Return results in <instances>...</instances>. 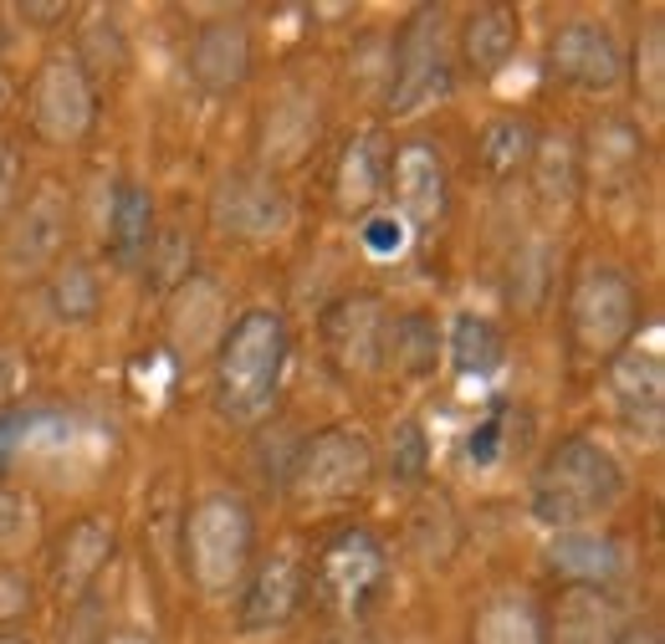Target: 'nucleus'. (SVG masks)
<instances>
[{
    "label": "nucleus",
    "instance_id": "nucleus-8",
    "mask_svg": "<svg viewBox=\"0 0 665 644\" xmlns=\"http://www.w3.org/2000/svg\"><path fill=\"white\" fill-rule=\"evenodd\" d=\"M389 302L379 292H348L339 302H328L323 312V353L343 379H369L385 368L389 348Z\"/></svg>",
    "mask_w": 665,
    "mask_h": 644
},
{
    "label": "nucleus",
    "instance_id": "nucleus-9",
    "mask_svg": "<svg viewBox=\"0 0 665 644\" xmlns=\"http://www.w3.org/2000/svg\"><path fill=\"white\" fill-rule=\"evenodd\" d=\"M609 414L630 440L655 445L665 430V358L655 343H624L605 374Z\"/></svg>",
    "mask_w": 665,
    "mask_h": 644
},
{
    "label": "nucleus",
    "instance_id": "nucleus-7",
    "mask_svg": "<svg viewBox=\"0 0 665 644\" xmlns=\"http://www.w3.org/2000/svg\"><path fill=\"white\" fill-rule=\"evenodd\" d=\"M456 82L451 67V36H445V11H420L399 31L395 67H389V113L414 118L425 108L445 103Z\"/></svg>",
    "mask_w": 665,
    "mask_h": 644
},
{
    "label": "nucleus",
    "instance_id": "nucleus-27",
    "mask_svg": "<svg viewBox=\"0 0 665 644\" xmlns=\"http://www.w3.org/2000/svg\"><path fill=\"white\" fill-rule=\"evenodd\" d=\"M532 190L543 200L547 210H568L578 195V144L568 133H543L537 144H532Z\"/></svg>",
    "mask_w": 665,
    "mask_h": 644
},
{
    "label": "nucleus",
    "instance_id": "nucleus-11",
    "mask_svg": "<svg viewBox=\"0 0 665 644\" xmlns=\"http://www.w3.org/2000/svg\"><path fill=\"white\" fill-rule=\"evenodd\" d=\"M547 73L578 92H614L624 82V42L594 15L558 21L547 36Z\"/></svg>",
    "mask_w": 665,
    "mask_h": 644
},
{
    "label": "nucleus",
    "instance_id": "nucleus-40",
    "mask_svg": "<svg viewBox=\"0 0 665 644\" xmlns=\"http://www.w3.org/2000/svg\"><path fill=\"white\" fill-rule=\"evenodd\" d=\"M98 644H154V634H144V630H123V634H108V640H98Z\"/></svg>",
    "mask_w": 665,
    "mask_h": 644
},
{
    "label": "nucleus",
    "instance_id": "nucleus-1",
    "mask_svg": "<svg viewBox=\"0 0 665 644\" xmlns=\"http://www.w3.org/2000/svg\"><path fill=\"white\" fill-rule=\"evenodd\" d=\"M287 322L277 308H246L215 343V410L231 425H262L277 410L287 368Z\"/></svg>",
    "mask_w": 665,
    "mask_h": 644
},
{
    "label": "nucleus",
    "instance_id": "nucleus-4",
    "mask_svg": "<svg viewBox=\"0 0 665 644\" xmlns=\"http://www.w3.org/2000/svg\"><path fill=\"white\" fill-rule=\"evenodd\" d=\"M640 327V292L614 262H584L568 287V337L594 364H609Z\"/></svg>",
    "mask_w": 665,
    "mask_h": 644
},
{
    "label": "nucleus",
    "instance_id": "nucleus-34",
    "mask_svg": "<svg viewBox=\"0 0 665 644\" xmlns=\"http://www.w3.org/2000/svg\"><path fill=\"white\" fill-rule=\"evenodd\" d=\"M547 266H553V256L543 241L518 246V256H512V302L518 308H537L547 297Z\"/></svg>",
    "mask_w": 665,
    "mask_h": 644
},
{
    "label": "nucleus",
    "instance_id": "nucleus-13",
    "mask_svg": "<svg viewBox=\"0 0 665 644\" xmlns=\"http://www.w3.org/2000/svg\"><path fill=\"white\" fill-rule=\"evenodd\" d=\"M389 578V553L385 542L364 528H348L323 547L318 557V593H323L339 614H358L364 603L385 588Z\"/></svg>",
    "mask_w": 665,
    "mask_h": 644
},
{
    "label": "nucleus",
    "instance_id": "nucleus-10",
    "mask_svg": "<svg viewBox=\"0 0 665 644\" xmlns=\"http://www.w3.org/2000/svg\"><path fill=\"white\" fill-rule=\"evenodd\" d=\"M210 225L231 241H277L292 231V195L266 169H231L210 195Z\"/></svg>",
    "mask_w": 665,
    "mask_h": 644
},
{
    "label": "nucleus",
    "instance_id": "nucleus-32",
    "mask_svg": "<svg viewBox=\"0 0 665 644\" xmlns=\"http://www.w3.org/2000/svg\"><path fill=\"white\" fill-rule=\"evenodd\" d=\"M385 470L395 486H420L430 476V435L420 420H399L385 445Z\"/></svg>",
    "mask_w": 665,
    "mask_h": 644
},
{
    "label": "nucleus",
    "instance_id": "nucleus-19",
    "mask_svg": "<svg viewBox=\"0 0 665 644\" xmlns=\"http://www.w3.org/2000/svg\"><path fill=\"white\" fill-rule=\"evenodd\" d=\"M547 568L568 578L574 588H614L630 573V547H624L614 532H599V528H568V532H553L547 542Z\"/></svg>",
    "mask_w": 665,
    "mask_h": 644
},
{
    "label": "nucleus",
    "instance_id": "nucleus-3",
    "mask_svg": "<svg viewBox=\"0 0 665 644\" xmlns=\"http://www.w3.org/2000/svg\"><path fill=\"white\" fill-rule=\"evenodd\" d=\"M256 553V512L241 491H206L185 517V573L200 593H231Z\"/></svg>",
    "mask_w": 665,
    "mask_h": 644
},
{
    "label": "nucleus",
    "instance_id": "nucleus-36",
    "mask_svg": "<svg viewBox=\"0 0 665 644\" xmlns=\"http://www.w3.org/2000/svg\"><path fill=\"white\" fill-rule=\"evenodd\" d=\"M21 175H26L21 148H15L11 138H0V225L11 220L15 206H21Z\"/></svg>",
    "mask_w": 665,
    "mask_h": 644
},
{
    "label": "nucleus",
    "instance_id": "nucleus-25",
    "mask_svg": "<svg viewBox=\"0 0 665 644\" xmlns=\"http://www.w3.org/2000/svg\"><path fill=\"white\" fill-rule=\"evenodd\" d=\"M385 185H389V148L379 133H364V138L348 144V154L339 164V206L348 215H364L385 195Z\"/></svg>",
    "mask_w": 665,
    "mask_h": 644
},
{
    "label": "nucleus",
    "instance_id": "nucleus-31",
    "mask_svg": "<svg viewBox=\"0 0 665 644\" xmlns=\"http://www.w3.org/2000/svg\"><path fill=\"white\" fill-rule=\"evenodd\" d=\"M532 144H537V133L522 118H491L481 129V138H476V159H481V169L491 179H512L518 169H528Z\"/></svg>",
    "mask_w": 665,
    "mask_h": 644
},
{
    "label": "nucleus",
    "instance_id": "nucleus-6",
    "mask_svg": "<svg viewBox=\"0 0 665 644\" xmlns=\"http://www.w3.org/2000/svg\"><path fill=\"white\" fill-rule=\"evenodd\" d=\"M26 113L36 138H46L52 148L82 144L98 123V82H92L88 62L77 52H52L42 57V67L31 73L26 88Z\"/></svg>",
    "mask_w": 665,
    "mask_h": 644
},
{
    "label": "nucleus",
    "instance_id": "nucleus-24",
    "mask_svg": "<svg viewBox=\"0 0 665 644\" xmlns=\"http://www.w3.org/2000/svg\"><path fill=\"white\" fill-rule=\"evenodd\" d=\"M148 246H154V200L144 185L123 179L113 190V206H108V251L119 266H138Z\"/></svg>",
    "mask_w": 665,
    "mask_h": 644
},
{
    "label": "nucleus",
    "instance_id": "nucleus-20",
    "mask_svg": "<svg viewBox=\"0 0 665 644\" xmlns=\"http://www.w3.org/2000/svg\"><path fill=\"white\" fill-rule=\"evenodd\" d=\"M113 547H119V532H113V522L103 512L77 517L73 528L57 537V547H52V584H57L62 599H82L108 573Z\"/></svg>",
    "mask_w": 665,
    "mask_h": 644
},
{
    "label": "nucleus",
    "instance_id": "nucleus-15",
    "mask_svg": "<svg viewBox=\"0 0 665 644\" xmlns=\"http://www.w3.org/2000/svg\"><path fill=\"white\" fill-rule=\"evenodd\" d=\"M308 599V568L292 553H271L256 568H246V588L236 599V624L246 634L281 630Z\"/></svg>",
    "mask_w": 665,
    "mask_h": 644
},
{
    "label": "nucleus",
    "instance_id": "nucleus-21",
    "mask_svg": "<svg viewBox=\"0 0 665 644\" xmlns=\"http://www.w3.org/2000/svg\"><path fill=\"white\" fill-rule=\"evenodd\" d=\"M624 630H630V619L605 588H568L543 619L547 644H614Z\"/></svg>",
    "mask_w": 665,
    "mask_h": 644
},
{
    "label": "nucleus",
    "instance_id": "nucleus-42",
    "mask_svg": "<svg viewBox=\"0 0 665 644\" xmlns=\"http://www.w3.org/2000/svg\"><path fill=\"white\" fill-rule=\"evenodd\" d=\"M0 108H5V88H0Z\"/></svg>",
    "mask_w": 665,
    "mask_h": 644
},
{
    "label": "nucleus",
    "instance_id": "nucleus-14",
    "mask_svg": "<svg viewBox=\"0 0 665 644\" xmlns=\"http://www.w3.org/2000/svg\"><path fill=\"white\" fill-rule=\"evenodd\" d=\"M640 164H645L640 129L624 118H605L578 148V190H589L594 200H624L640 185Z\"/></svg>",
    "mask_w": 665,
    "mask_h": 644
},
{
    "label": "nucleus",
    "instance_id": "nucleus-38",
    "mask_svg": "<svg viewBox=\"0 0 665 644\" xmlns=\"http://www.w3.org/2000/svg\"><path fill=\"white\" fill-rule=\"evenodd\" d=\"M67 5H15V21H31L36 31H52L57 21H67Z\"/></svg>",
    "mask_w": 665,
    "mask_h": 644
},
{
    "label": "nucleus",
    "instance_id": "nucleus-37",
    "mask_svg": "<svg viewBox=\"0 0 665 644\" xmlns=\"http://www.w3.org/2000/svg\"><path fill=\"white\" fill-rule=\"evenodd\" d=\"M31 609V584L26 573H15L0 563V624H11V619H21Z\"/></svg>",
    "mask_w": 665,
    "mask_h": 644
},
{
    "label": "nucleus",
    "instance_id": "nucleus-30",
    "mask_svg": "<svg viewBox=\"0 0 665 644\" xmlns=\"http://www.w3.org/2000/svg\"><path fill=\"white\" fill-rule=\"evenodd\" d=\"M46 302H52L57 322H67V327L92 322V318H98V308H103V277H98L88 262H62L57 271H52Z\"/></svg>",
    "mask_w": 665,
    "mask_h": 644
},
{
    "label": "nucleus",
    "instance_id": "nucleus-16",
    "mask_svg": "<svg viewBox=\"0 0 665 644\" xmlns=\"http://www.w3.org/2000/svg\"><path fill=\"white\" fill-rule=\"evenodd\" d=\"M323 133V108L308 88H281L256 118V148H262V169H292L308 159V148Z\"/></svg>",
    "mask_w": 665,
    "mask_h": 644
},
{
    "label": "nucleus",
    "instance_id": "nucleus-5",
    "mask_svg": "<svg viewBox=\"0 0 665 644\" xmlns=\"http://www.w3.org/2000/svg\"><path fill=\"white\" fill-rule=\"evenodd\" d=\"M374 445L358 425H328L297 451L287 470V491L297 507H339L374 481Z\"/></svg>",
    "mask_w": 665,
    "mask_h": 644
},
{
    "label": "nucleus",
    "instance_id": "nucleus-23",
    "mask_svg": "<svg viewBox=\"0 0 665 644\" xmlns=\"http://www.w3.org/2000/svg\"><path fill=\"white\" fill-rule=\"evenodd\" d=\"M518 42H522V21L512 5H476L461 26V57L466 67L481 77H497L507 62L518 57Z\"/></svg>",
    "mask_w": 665,
    "mask_h": 644
},
{
    "label": "nucleus",
    "instance_id": "nucleus-35",
    "mask_svg": "<svg viewBox=\"0 0 665 644\" xmlns=\"http://www.w3.org/2000/svg\"><path fill=\"white\" fill-rule=\"evenodd\" d=\"M31 542H36V501L0 486V557L26 553Z\"/></svg>",
    "mask_w": 665,
    "mask_h": 644
},
{
    "label": "nucleus",
    "instance_id": "nucleus-12",
    "mask_svg": "<svg viewBox=\"0 0 665 644\" xmlns=\"http://www.w3.org/2000/svg\"><path fill=\"white\" fill-rule=\"evenodd\" d=\"M67 220H73V206H67V190L62 185H42L26 206H15L5 231H0V271L11 277H36L62 256L67 246Z\"/></svg>",
    "mask_w": 665,
    "mask_h": 644
},
{
    "label": "nucleus",
    "instance_id": "nucleus-22",
    "mask_svg": "<svg viewBox=\"0 0 665 644\" xmlns=\"http://www.w3.org/2000/svg\"><path fill=\"white\" fill-rule=\"evenodd\" d=\"M225 302H221V287L210 277H200V271H190V277L179 281L175 302H169V337H175L179 353H206L221 343L225 333Z\"/></svg>",
    "mask_w": 665,
    "mask_h": 644
},
{
    "label": "nucleus",
    "instance_id": "nucleus-33",
    "mask_svg": "<svg viewBox=\"0 0 665 644\" xmlns=\"http://www.w3.org/2000/svg\"><path fill=\"white\" fill-rule=\"evenodd\" d=\"M624 77H635V98L651 113H661L665 108V31L661 26H645L635 57H624Z\"/></svg>",
    "mask_w": 665,
    "mask_h": 644
},
{
    "label": "nucleus",
    "instance_id": "nucleus-41",
    "mask_svg": "<svg viewBox=\"0 0 665 644\" xmlns=\"http://www.w3.org/2000/svg\"><path fill=\"white\" fill-rule=\"evenodd\" d=\"M0 644H26V640L21 634H0Z\"/></svg>",
    "mask_w": 665,
    "mask_h": 644
},
{
    "label": "nucleus",
    "instance_id": "nucleus-28",
    "mask_svg": "<svg viewBox=\"0 0 665 644\" xmlns=\"http://www.w3.org/2000/svg\"><path fill=\"white\" fill-rule=\"evenodd\" d=\"M445 353H451V368L466 374V379H487L497 374L507 358V337L491 318H476V312H461L445 333Z\"/></svg>",
    "mask_w": 665,
    "mask_h": 644
},
{
    "label": "nucleus",
    "instance_id": "nucleus-2",
    "mask_svg": "<svg viewBox=\"0 0 665 644\" xmlns=\"http://www.w3.org/2000/svg\"><path fill=\"white\" fill-rule=\"evenodd\" d=\"M624 476L620 455L609 451L605 440L594 435H568L558 440L547 460L537 466L532 476V517L553 532H568V528H589L599 517H609L614 507L624 501Z\"/></svg>",
    "mask_w": 665,
    "mask_h": 644
},
{
    "label": "nucleus",
    "instance_id": "nucleus-17",
    "mask_svg": "<svg viewBox=\"0 0 665 644\" xmlns=\"http://www.w3.org/2000/svg\"><path fill=\"white\" fill-rule=\"evenodd\" d=\"M252 62H256L252 26H246L241 15H215V21H206V26L195 31V42H190V77L206 92H215V98L236 92L241 82L252 77Z\"/></svg>",
    "mask_w": 665,
    "mask_h": 644
},
{
    "label": "nucleus",
    "instance_id": "nucleus-18",
    "mask_svg": "<svg viewBox=\"0 0 665 644\" xmlns=\"http://www.w3.org/2000/svg\"><path fill=\"white\" fill-rule=\"evenodd\" d=\"M389 185H395L399 225L410 231H430L445 220L451 190H445V164L430 144H404L399 154H389Z\"/></svg>",
    "mask_w": 665,
    "mask_h": 644
},
{
    "label": "nucleus",
    "instance_id": "nucleus-39",
    "mask_svg": "<svg viewBox=\"0 0 665 644\" xmlns=\"http://www.w3.org/2000/svg\"><path fill=\"white\" fill-rule=\"evenodd\" d=\"M15 384H21V368H15V358L5 348H0V399L15 395Z\"/></svg>",
    "mask_w": 665,
    "mask_h": 644
},
{
    "label": "nucleus",
    "instance_id": "nucleus-29",
    "mask_svg": "<svg viewBox=\"0 0 665 644\" xmlns=\"http://www.w3.org/2000/svg\"><path fill=\"white\" fill-rule=\"evenodd\" d=\"M472 644H547L537 603L522 599V593H497V599H487L472 619Z\"/></svg>",
    "mask_w": 665,
    "mask_h": 644
},
{
    "label": "nucleus",
    "instance_id": "nucleus-26",
    "mask_svg": "<svg viewBox=\"0 0 665 644\" xmlns=\"http://www.w3.org/2000/svg\"><path fill=\"white\" fill-rule=\"evenodd\" d=\"M441 358H445V333L435 327V318H425V312H399L389 322L385 368H395L404 379H425V374H435Z\"/></svg>",
    "mask_w": 665,
    "mask_h": 644
}]
</instances>
